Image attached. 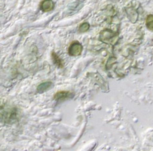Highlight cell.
Listing matches in <instances>:
<instances>
[{
    "mask_svg": "<svg viewBox=\"0 0 153 151\" xmlns=\"http://www.w3.org/2000/svg\"><path fill=\"white\" fill-rule=\"evenodd\" d=\"M146 25L147 29H149L150 31H153V15L147 16L146 20Z\"/></svg>",
    "mask_w": 153,
    "mask_h": 151,
    "instance_id": "8",
    "label": "cell"
},
{
    "mask_svg": "<svg viewBox=\"0 0 153 151\" xmlns=\"http://www.w3.org/2000/svg\"><path fill=\"white\" fill-rule=\"evenodd\" d=\"M82 51H83V46L80 42L76 41H73L68 48V54L73 57L80 55Z\"/></svg>",
    "mask_w": 153,
    "mask_h": 151,
    "instance_id": "3",
    "label": "cell"
},
{
    "mask_svg": "<svg viewBox=\"0 0 153 151\" xmlns=\"http://www.w3.org/2000/svg\"><path fill=\"white\" fill-rule=\"evenodd\" d=\"M89 29V24L88 23H83L82 24H80V26H79V31L80 32H87Z\"/></svg>",
    "mask_w": 153,
    "mask_h": 151,
    "instance_id": "9",
    "label": "cell"
},
{
    "mask_svg": "<svg viewBox=\"0 0 153 151\" xmlns=\"http://www.w3.org/2000/svg\"><path fill=\"white\" fill-rule=\"evenodd\" d=\"M72 93L69 91H60L57 92L55 95H54V99L58 102L59 101L65 100V99H69L71 97Z\"/></svg>",
    "mask_w": 153,
    "mask_h": 151,
    "instance_id": "5",
    "label": "cell"
},
{
    "mask_svg": "<svg viewBox=\"0 0 153 151\" xmlns=\"http://www.w3.org/2000/svg\"><path fill=\"white\" fill-rule=\"evenodd\" d=\"M52 58L53 60V63L56 65L59 68H62L64 66V63H63L62 60L57 55L56 53L53 52L52 53Z\"/></svg>",
    "mask_w": 153,
    "mask_h": 151,
    "instance_id": "6",
    "label": "cell"
},
{
    "mask_svg": "<svg viewBox=\"0 0 153 151\" xmlns=\"http://www.w3.org/2000/svg\"><path fill=\"white\" fill-rule=\"evenodd\" d=\"M41 10L44 12H49L54 8V3L52 0H43L40 5Z\"/></svg>",
    "mask_w": 153,
    "mask_h": 151,
    "instance_id": "4",
    "label": "cell"
},
{
    "mask_svg": "<svg viewBox=\"0 0 153 151\" xmlns=\"http://www.w3.org/2000/svg\"><path fill=\"white\" fill-rule=\"evenodd\" d=\"M115 38H117V35L110 29H104L100 33V40L107 44H110L112 41H114Z\"/></svg>",
    "mask_w": 153,
    "mask_h": 151,
    "instance_id": "2",
    "label": "cell"
},
{
    "mask_svg": "<svg viewBox=\"0 0 153 151\" xmlns=\"http://www.w3.org/2000/svg\"><path fill=\"white\" fill-rule=\"evenodd\" d=\"M17 118V111L15 108L6 104L0 105V120L5 123H11Z\"/></svg>",
    "mask_w": 153,
    "mask_h": 151,
    "instance_id": "1",
    "label": "cell"
},
{
    "mask_svg": "<svg viewBox=\"0 0 153 151\" xmlns=\"http://www.w3.org/2000/svg\"><path fill=\"white\" fill-rule=\"evenodd\" d=\"M51 86H52V83L51 82L43 83V84H40V85L38 86V88H37V90H38L39 93H43V92L48 90Z\"/></svg>",
    "mask_w": 153,
    "mask_h": 151,
    "instance_id": "7",
    "label": "cell"
}]
</instances>
